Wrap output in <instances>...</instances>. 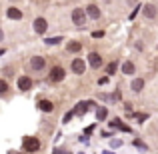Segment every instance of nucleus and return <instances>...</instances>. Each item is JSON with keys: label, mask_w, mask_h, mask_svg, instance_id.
I'll use <instances>...</instances> for the list:
<instances>
[{"label": "nucleus", "mask_w": 158, "mask_h": 154, "mask_svg": "<svg viewBox=\"0 0 158 154\" xmlns=\"http://www.w3.org/2000/svg\"><path fill=\"white\" fill-rule=\"evenodd\" d=\"M72 70H74V74H84V70H86L84 60H82V58H74L72 60Z\"/></svg>", "instance_id": "7ed1b4c3"}, {"label": "nucleus", "mask_w": 158, "mask_h": 154, "mask_svg": "<svg viewBox=\"0 0 158 154\" xmlns=\"http://www.w3.org/2000/svg\"><path fill=\"white\" fill-rule=\"evenodd\" d=\"M134 146H138V148H146L142 142H140V140H134Z\"/></svg>", "instance_id": "393cba45"}, {"label": "nucleus", "mask_w": 158, "mask_h": 154, "mask_svg": "<svg viewBox=\"0 0 158 154\" xmlns=\"http://www.w3.org/2000/svg\"><path fill=\"white\" fill-rule=\"evenodd\" d=\"M44 42H46V44H58V42H62V38H60V36H54V38H46Z\"/></svg>", "instance_id": "aec40b11"}, {"label": "nucleus", "mask_w": 158, "mask_h": 154, "mask_svg": "<svg viewBox=\"0 0 158 154\" xmlns=\"http://www.w3.org/2000/svg\"><path fill=\"white\" fill-rule=\"evenodd\" d=\"M88 62H90V66H92V68H98V66H102V58H100V54L92 52V54L88 56Z\"/></svg>", "instance_id": "0eeeda50"}, {"label": "nucleus", "mask_w": 158, "mask_h": 154, "mask_svg": "<svg viewBox=\"0 0 158 154\" xmlns=\"http://www.w3.org/2000/svg\"><path fill=\"white\" fill-rule=\"evenodd\" d=\"M104 154H112V152H104Z\"/></svg>", "instance_id": "c85d7f7f"}, {"label": "nucleus", "mask_w": 158, "mask_h": 154, "mask_svg": "<svg viewBox=\"0 0 158 154\" xmlns=\"http://www.w3.org/2000/svg\"><path fill=\"white\" fill-rule=\"evenodd\" d=\"M2 54H4V48H0V56H2Z\"/></svg>", "instance_id": "cd10ccee"}, {"label": "nucleus", "mask_w": 158, "mask_h": 154, "mask_svg": "<svg viewBox=\"0 0 158 154\" xmlns=\"http://www.w3.org/2000/svg\"><path fill=\"white\" fill-rule=\"evenodd\" d=\"M142 88H144V80H142V78H136V80H132V90H134V92H140Z\"/></svg>", "instance_id": "ddd939ff"}, {"label": "nucleus", "mask_w": 158, "mask_h": 154, "mask_svg": "<svg viewBox=\"0 0 158 154\" xmlns=\"http://www.w3.org/2000/svg\"><path fill=\"white\" fill-rule=\"evenodd\" d=\"M38 108H40L42 112H52V110H54V104L48 102V100H40V102H38Z\"/></svg>", "instance_id": "9b49d317"}, {"label": "nucleus", "mask_w": 158, "mask_h": 154, "mask_svg": "<svg viewBox=\"0 0 158 154\" xmlns=\"http://www.w3.org/2000/svg\"><path fill=\"white\" fill-rule=\"evenodd\" d=\"M66 48H68V52H78V50L82 48V44H80V42H70Z\"/></svg>", "instance_id": "f3484780"}, {"label": "nucleus", "mask_w": 158, "mask_h": 154, "mask_svg": "<svg viewBox=\"0 0 158 154\" xmlns=\"http://www.w3.org/2000/svg\"><path fill=\"white\" fill-rule=\"evenodd\" d=\"M62 78H64V70H62L60 66H54V68L50 70V80H54V82H60Z\"/></svg>", "instance_id": "39448f33"}, {"label": "nucleus", "mask_w": 158, "mask_h": 154, "mask_svg": "<svg viewBox=\"0 0 158 154\" xmlns=\"http://www.w3.org/2000/svg\"><path fill=\"white\" fill-rule=\"evenodd\" d=\"M86 14H88L90 18H98V16H100V10H98V6H94V4H90V6L86 8Z\"/></svg>", "instance_id": "f8f14e48"}, {"label": "nucleus", "mask_w": 158, "mask_h": 154, "mask_svg": "<svg viewBox=\"0 0 158 154\" xmlns=\"http://www.w3.org/2000/svg\"><path fill=\"white\" fill-rule=\"evenodd\" d=\"M6 90H8V84H6L4 80H0V94H2V92H6Z\"/></svg>", "instance_id": "412c9836"}, {"label": "nucleus", "mask_w": 158, "mask_h": 154, "mask_svg": "<svg viewBox=\"0 0 158 154\" xmlns=\"http://www.w3.org/2000/svg\"><path fill=\"white\" fill-rule=\"evenodd\" d=\"M22 148L26 152H36L40 148V140L38 138H32V136H26V138L22 140Z\"/></svg>", "instance_id": "f257e3e1"}, {"label": "nucleus", "mask_w": 158, "mask_h": 154, "mask_svg": "<svg viewBox=\"0 0 158 154\" xmlns=\"http://www.w3.org/2000/svg\"><path fill=\"white\" fill-rule=\"evenodd\" d=\"M72 22L76 24V26H84V22H86V12L82 10V8H74V10H72Z\"/></svg>", "instance_id": "f03ea898"}, {"label": "nucleus", "mask_w": 158, "mask_h": 154, "mask_svg": "<svg viewBox=\"0 0 158 154\" xmlns=\"http://www.w3.org/2000/svg\"><path fill=\"white\" fill-rule=\"evenodd\" d=\"M102 34H104V32H102V30H96V32H92V36H94V38H100Z\"/></svg>", "instance_id": "5701e85b"}, {"label": "nucleus", "mask_w": 158, "mask_h": 154, "mask_svg": "<svg viewBox=\"0 0 158 154\" xmlns=\"http://www.w3.org/2000/svg\"><path fill=\"white\" fill-rule=\"evenodd\" d=\"M120 144H122V142H120V140H110V146H112V148H118Z\"/></svg>", "instance_id": "4be33fe9"}, {"label": "nucleus", "mask_w": 158, "mask_h": 154, "mask_svg": "<svg viewBox=\"0 0 158 154\" xmlns=\"http://www.w3.org/2000/svg\"><path fill=\"white\" fill-rule=\"evenodd\" d=\"M116 68H118V64H116V62H110V64L106 66V72H108V74H114Z\"/></svg>", "instance_id": "6ab92c4d"}, {"label": "nucleus", "mask_w": 158, "mask_h": 154, "mask_svg": "<svg viewBox=\"0 0 158 154\" xmlns=\"http://www.w3.org/2000/svg\"><path fill=\"white\" fill-rule=\"evenodd\" d=\"M46 28H48V24H46V20H44V18H36L34 20V30L38 32V34H44Z\"/></svg>", "instance_id": "423d86ee"}, {"label": "nucleus", "mask_w": 158, "mask_h": 154, "mask_svg": "<svg viewBox=\"0 0 158 154\" xmlns=\"http://www.w3.org/2000/svg\"><path fill=\"white\" fill-rule=\"evenodd\" d=\"M106 116H108V110H106L104 106H100V108H98V112H96V118L98 120H104Z\"/></svg>", "instance_id": "a211bd4d"}, {"label": "nucleus", "mask_w": 158, "mask_h": 154, "mask_svg": "<svg viewBox=\"0 0 158 154\" xmlns=\"http://www.w3.org/2000/svg\"><path fill=\"white\" fill-rule=\"evenodd\" d=\"M6 16H8L10 20H20V18H22V12H20L18 8H8Z\"/></svg>", "instance_id": "1a4fd4ad"}, {"label": "nucleus", "mask_w": 158, "mask_h": 154, "mask_svg": "<svg viewBox=\"0 0 158 154\" xmlns=\"http://www.w3.org/2000/svg\"><path fill=\"white\" fill-rule=\"evenodd\" d=\"M54 154H70V152H62V150H56Z\"/></svg>", "instance_id": "bb28decb"}, {"label": "nucleus", "mask_w": 158, "mask_h": 154, "mask_svg": "<svg viewBox=\"0 0 158 154\" xmlns=\"http://www.w3.org/2000/svg\"><path fill=\"white\" fill-rule=\"evenodd\" d=\"M72 116H74V112H68V114H64V122H68V120L72 118Z\"/></svg>", "instance_id": "b1692460"}, {"label": "nucleus", "mask_w": 158, "mask_h": 154, "mask_svg": "<svg viewBox=\"0 0 158 154\" xmlns=\"http://www.w3.org/2000/svg\"><path fill=\"white\" fill-rule=\"evenodd\" d=\"M110 124H112V126H116V128H120L122 132H130V126H126V124H122V122H120L118 118H114V120H112Z\"/></svg>", "instance_id": "2eb2a0df"}, {"label": "nucleus", "mask_w": 158, "mask_h": 154, "mask_svg": "<svg viewBox=\"0 0 158 154\" xmlns=\"http://www.w3.org/2000/svg\"><path fill=\"white\" fill-rule=\"evenodd\" d=\"M16 86H18V90H30L32 88V80L28 76H20L18 82H16Z\"/></svg>", "instance_id": "20e7f679"}, {"label": "nucleus", "mask_w": 158, "mask_h": 154, "mask_svg": "<svg viewBox=\"0 0 158 154\" xmlns=\"http://www.w3.org/2000/svg\"><path fill=\"white\" fill-rule=\"evenodd\" d=\"M2 38H4V32H2V28H0V42H2Z\"/></svg>", "instance_id": "a878e982"}, {"label": "nucleus", "mask_w": 158, "mask_h": 154, "mask_svg": "<svg viewBox=\"0 0 158 154\" xmlns=\"http://www.w3.org/2000/svg\"><path fill=\"white\" fill-rule=\"evenodd\" d=\"M88 106H92V104H90V102H78V104H76V108H74L72 112L80 116V114H84V112L88 110Z\"/></svg>", "instance_id": "6e6552de"}, {"label": "nucleus", "mask_w": 158, "mask_h": 154, "mask_svg": "<svg viewBox=\"0 0 158 154\" xmlns=\"http://www.w3.org/2000/svg\"><path fill=\"white\" fill-rule=\"evenodd\" d=\"M144 14H146L148 18H154V16H156V6H152V4H146V6H144Z\"/></svg>", "instance_id": "4468645a"}, {"label": "nucleus", "mask_w": 158, "mask_h": 154, "mask_svg": "<svg viewBox=\"0 0 158 154\" xmlns=\"http://www.w3.org/2000/svg\"><path fill=\"white\" fill-rule=\"evenodd\" d=\"M122 72L124 74H134V64H132V62H124L122 64Z\"/></svg>", "instance_id": "dca6fc26"}, {"label": "nucleus", "mask_w": 158, "mask_h": 154, "mask_svg": "<svg viewBox=\"0 0 158 154\" xmlns=\"http://www.w3.org/2000/svg\"><path fill=\"white\" fill-rule=\"evenodd\" d=\"M44 64H46V62H44L42 56H34V58H32V68H34V70H42Z\"/></svg>", "instance_id": "9d476101"}]
</instances>
